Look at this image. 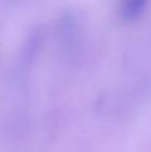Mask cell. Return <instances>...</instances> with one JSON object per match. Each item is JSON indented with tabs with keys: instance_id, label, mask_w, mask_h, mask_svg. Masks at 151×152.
I'll use <instances>...</instances> for the list:
<instances>
[]
</instances>
